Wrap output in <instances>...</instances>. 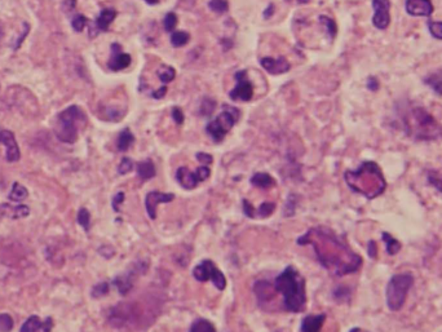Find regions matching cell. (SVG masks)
Returning a JSON list of instances; mask_svg holds the SVG:
<instances>
[{"mask_svg": "<svg viewBox=\"0 0 442 332\" xmlns=\"http://www.w3.org/2000/svg\"><path fill=\"white\" fill-rule=\"evenodd\" d=\"M344 179L354 193L366 196L367 199L382 195L387 188L384 175L375 162H364L358 170L347 171Z\"/></svg>", "mask_w": 442, "mask_h": 332, "instance_id": "obj_2", "label": "cell"}, {"mask_svg": "<svg viewBox=\"0 0 442 332\" xmlns=\"http://www.w3.org/2000/svg\"><path fill=\"white\" fill-rule=\"evenodd\" d=\"M0 142L6 146V159L8 162H17L20 159V149L16 144L15 135L9 131H0Z\"/></svg>", "mask_w": 442, "mask_h": 332, "instance_id": "obj_14", "label": "cell"}, {"mask_svg": "<svg viewBox=\"0 0 442 332\" xmlns=\"http://www.w3.org/2000/svg\"><path fill=\"white\" fill-rule=\"evenodd\" d=\"M319 20H321V22L324 23L325 26H326L327 32L330 34V36H331V38H335L336 31H338V29H336L335 21L331 20V18H329V17H326V16H321V17H319Z\"/></svg>", "mask_w": 442, "mask_h": 332, "instance_id": "obj_33", "label": "cell"}, {"mask_svg": "<svg viewBox=\"0 0 442 332\" xmlns=\"http://www.w3.org/2000/svg\"><path fill=\"white\" fill-rule=\"evenodd\" d=\"M325 319H326V315L319 314V315H308L303 319L301 322V331L303 332H317L322 328L325 323Z\"/></svg>", "mask_w": 442, "mask_h": 332, "instance_id": "obj_18", "label": "cell"}, {"mask_svg": "<svg viewBox=\"0 0 442 332\" xmlns=\"http://www.w3.org/2000/svg\"><path fill=\"white\" fill-rule=\"evenodd\" d=\"M382 239L384 240L385 250H387V254L389 255V256H394V255H397L399 251H401L402 244L396 239V238L392 237L389 233L384 231V233L382 234Z\"/></svg>", "mask_w": 442, "mask_h": 332, "instance_id": "obj_23", "label": "cell"}, {"mask_svg": "<svg viewBox=\"0 0 442 332\" xmlns=\"http://www.w3.org/2000/svg\"><path fill=\"white\" fill-rule=\"evenodd\" d=\"M428 27H429V31H431L433 38L442 40V22H439V21H429Z\"/></svg>", "mask_w": 442, "mask_h": 332, "instance_id": "obj_31", "label": "cell"}, {"mask_svg": "<svg viewBox=\"0 0 442 332\" xmlns=\"http://www.w3.org/2000/svg\"><path fill=\"white\" fill-rule=\"evenodd\" d=\"M406 11L410 16L429 17L433 13V4L431 0H406Z\"/></svg>", "mask_w": 442, "mask_h": 332, "instance_id": "obj_15", "label": "cell"}, {"mask_svg": "<svg viewBox=\"0 0 442 332\" xmlns=\"http://www.w3.org/2000/svg\"><path fill=\"white\" fill-rule=\"evenodd\" d=\"M251 185L256 186L259 189H270L275 185V180L270 175L265 172H257L250 180Z\"/></svg>", "mask_w": 442, "mask_h": 332, "instance_id": "obj_20", "label": "cell"}, {"mask_svg": "<svg viewBox=\"0 0 442 332\" xmlns=\"http://www.w3.org/2000/svg\"><path fill=\"white\" fill-rule=\"evenodd\" d=\"M275 292L284 296V308L287 312L300 313L306 303L305 279L295 266H287L274 279Z\"/></svg>", "mask_w": 442, "mask_h": 332, "instance_id": "obj_4", "label": "cell"}, {"mask_svg": "<svg viewBox=\"0 0 442 332\" xmlns=\"http://www.w3.org/2000/svg\"><path fill=\"white\" fill-rule=\"evenodd\" d=\"M243 212L247 217H255V210L247 199H243Z\"/></svg>", "mask_w": 442, "mask_h": 332, "instance_id": "obj_46", "label": "cell"}, {"mask_svg": "<svg viewBox=\"0 0 442 332\" xmlns=\"http://www.w3.org/2000/svg\"><path fill=\"white\" fill-rule=\"evenodd\" d=\"M87 123V118L78 106L72 105L60 113L55 121V133L60 141L74 144L78 140L79 128Z\"/></svg>", "mask_w": 442, "mask_h": 332, "instance_id": "obj_5", "label": "cell"}, {"mask_svg": "<svg viewBox=\"0 0 442 332\" xmlns=\"http://www.w3.org/2000/svg\"><path fill=\"white\" fill-rule=\"evenodd\" d=\"M208 7L216 13H224L228 11V2L226 0H211Z\"/></svg>", "mask_w": 442, "mask_h": 332, "instance_id": "obj_35", "label": "cell"}, {"mask_svg": "<svg viewBox=\"0 0 442 332\" xmlns=\"http://www.w3.org/2000/svg\"><path fill=\"white\" fill-rule=\"evenodd\" d=\"M334 298L336 300H343V299H349V291L345 287H339L336 291H334Z\"/></svg>", "mask_w": 442, "mask_h": 332, "instance_id": "obj_43", "label": "cell"}, {"mask_svg": "<svg viewBox=\"0 0 442 332\" xmlns=\"http://www.w3.org/2000/svg\"><path fill=\"white\" fill-rule=\"evenodd\" d=\"M163 23H165L166 31H168V32L174 31L175 27H176V25H177V16L175 15L174 12H170L168 15H166Z\"/></svg>", "mask_w": 442, "mask_h": 332, "instance_id": "obj_34", "label": "cell"}, {"mask_svg": "<svg viewBox=\"0 0 442 332\" xmlns=\"http://www.w3.org/2000/svg\"><path fill=\"white\" fill-rule=\"evenodd\" d=\"M109 69L113 71H120L131 65V56L122 51L118 43L111 44V57L109 60Z\"/></svg>", "mask_w": 442, "mask_h": 332, "instance_id": "obj_13", "label": "cell"}, {"mask_svg": "<svg viewBox=\"0 0 442 332\" xmlns=\"http://www.w3.org/2000/svg\"><path fill=\"white\" fill-rule=\"evenodd\" d=\"M193 277L195 278L198 282H207V280H212V283L215 284L217 289L223 291L226 287V279L225 275L220 272L217 266L212 263L211 260H203L202 263L198 264L195 268L193 269Z\"/></svg>", "mask_w": 442, "mask_h": 332, "instance_id": "obj_8", "label": "cell"}, {"mask_svg": "<svg viewBox=\"0 0 442 332\" xmlns=\"http://www.w3.org/2000/svg\"><path fill=\"white\" fill-rule=\"evenodd\" d=\"M175 199L172 193H162V191H150L145 198V207L146 212L151 220L156 219V207L159 203H170Z\"/></svg>", "mask_w": 442, "mask_h": 332, "instance_id": "obj_12", "label": "cell"}, {"mask_svg": "<svg viewBox=\"0 0 442 332\" xmlns=\"http://www.w3.org/2000/svg\"><path fill=\"white\" fill-rule=\"evenodd\" d=\"M133 142H135L133 133L131 132L130 128H125L119 133L118 140H116V147H118L119 151H127Z\"/></svg>", "mask_w": 442, "mask_h": 332, "instance_id": "obj_22", "label": "cell"}, {"mask_svg": "<svg viewBox=\"0 0 442 332\" xmlns=\"http://www.w3.org/2000/svg\"><path fill=\"white\" fill-rule=\"evenodd\" d=\"M215 107H216L215 101H212V100H210V98H206L205 101L202 102V106H200L202 115H210V114H212V111L215 110Z\"/></svg>", "mask_w": 442, "mask_h": 332, "instance_id": "obj_41", "label": "cell"}, {"mask_svg": "<svg viewBox=\"0 0 442 332\" xmlns=\"http://www.w3.org/2000/svg\"><path fill=\"white\" fill-rule=\"evenodd\" d=\"M210 175H211V170L205 164L196 168L195 172H190L186 167H180L176 172V180L182 188L191 190V189H195L199 182L206 181Z\"/></svg>", "mask_w": 442, "mask_h": 332, "instance_id": "obj_9", "label": "cell"}, {"mask_svg": "<svg viewBox=\"0 0 442 332\" xmlns=\"http://www.w3.org/2000/svg\"><path fill=\"white\" fill-rule=\"evenodd\" d=\"M235 80H237V86L233 91H230L229 93V97L233 100V101H243L249 102L251 101L252 96H254V87H252V83L247 78V71H238L235 74Z\"/></svg>", "mask_w": 442, "mask_h": 332, "instance_id": "obj_10", "label": "cell"}, {"mask_svg": "<svg viewBox=\"0 0 442 332\" xmlns=\"http://www.w3.org/2000/svg\"><path fill=\"white\" fill-rule=\"evenodd\" d=\"M52 328V318H47L46 322H42L39 317L36 315H31L27 318V321L22 324L20 331L21 332H36V331H51Z\"/></svg>", "mask_w": 442, "mask_h": 332, "instance_id": "obj_17", "label": "cell"}, {"mask_svg": "<svg viewBox=\"0 0 442 332\" xmlns=\"http://www.w3.org/2000/svg\"><path fill=\"white\" fill-rule=\"evenodd\" d=\"M272 9H274V7H273V6H269V8L265 11V13H264V16H265L266 18H268L269 16H270V15H272V13H273Z\"/></svg>", "mask_w": 442, "mask_h": 332, "instance_id": "obj_51", "label": "cell"}, {"mask_svg": "<svg viewBox=\"0 0 442 332\" xmlns=\"http://www.w3.org/2000/svg\"><path fill=\"white\" fill-rule=\"evenodd\" d=\"M367 254H369V256H370L371 259H376V256H378V247H376V243L374 242V240H370V242H369Z\"/></svg>", "mask_w": 442, "mask_h": 332, "instance_id": "obj_49", "label": "cell"}, {"mask_svg": "<svg viewBox=\"0 0 442 332\" xmlns=\"http://www.w3.org/2000/svg\"><path fill=\"white\" fill-rule=\"evenodd\" d=\"M113 283L115 284L116 287H118V291L120 292L122 295H126L128 294V291L131 289V287H132L133 283V278L131 274H126V275H120V277H116L115 279L113 280Z\"/></svg>", "mask_w": 442, "mask_h": 332, "instance_id": "obj_25", "label": "cell"}, {"mask_svg": "<svg viewBox=\"0 0 442 332\" xmlns=\"http://www.w3.org/2000/svg\"><path fill=\"white\" fill-rule=\"evenodd\" d=\"M428 181H429V184L432 186H434L437 190H439L442 193V176L437 171H431L428 174Z\"/></svg>", "mask_w": 442, "mask_h": 332, "instance_id": "obj_32", "label": "cell"}, {"mask_svg": "<svg viewBox=\"0 0 442 332\" xmlns=\"http://www.w3.org/2000/svg\"><path fill=\"white\" fill-rule=\"evenodd\" d=\"M78 223L86 231L90 230L91 226V215L86 208H81L78 212Z\"/></svg>", "mask_w": 442, "mask_h": 332, "instance_id": "obj_30", "label": "cell"}, {"mask_svg": "<svg viewBox=\"0 0 442 332\" xmlns=\"http://www.w3.org/2000/svg\"><path fill=\"white\" fill-rule=\"evenodd\" d=\"M147 4H156L159 2V0H145Z\"/></svg>", "mask_w": 442, "mask_h": 332, "instance_id": "obj_53", "label": "cell"}, {"mask_svg": "<svg viewBox=\"0 0 442 332\" xmlns=\"http://www.w3.org/2000/svg\"><path fill=\"white\" fill-rule=\"evenodd\" d=\"M155 165H154L151 159H145V160H142V162H140L137 164V175H139V177L142 181L153 179L155 176Z\"/></svg>", "mask_w": 442, "mask_h": 332, "instance_id": "obj_21", "label": "cell"}, {"mask_svg": "<svg viewBox=\"0 0 442 332\" xmlns=\"http://www.w3.org/2000/svg\"><path fill=\"white\" fill-rule=\"evenodd\" d=\"M196 159L205 165L211 164V163L214 162V158H212L211 154H207V153H196Z\"/></svg>", "mask_w": 442, "mask_h": 332, "instance_id": "obj_44", "label": "cell"}, {"mask_svg": "<svg viewBox=\"0 0 442 332\" xmlns=\"http://www.w3.org/2000/svg\"><path fill=\"white\" fill-rule=\"evenodd\" d=\"M299 2H300V3H306L308 0H299Z\"/></svg>", "mask_w": 442, "mask_h": 332, "instance_id": "obj_54", "label": "cell"}, {"mask_svg": "<svg viewBox=\"0 0 442 332\" xmlns=\"http://www.w3.org/2000/svg\"><path fill=\"white\" fill-rule=\"evenodd\" d=\"M189 39H190V35L186 31H182V30L181 31H174L172 35H171V43H172L174 47H176V48L185 46L189 42Z\"/></svg>", "mask_w": 442, "mask_h": 332, "instance_id": "obj_28", "label": "cell"}, {"mask_svg": "<svg viewBox=\"0 0 442 332\" xmlns=\"http://www.w3.org/2000/svg\"><path fill=\"white\" fill-rule=\"evenodd\" d=\"M298 243L312 244L318 261L336 277L352 274L362 266L361 256L355 254L343 238L326 226L309 229L305 235L299 238Z\"/></svg>", "mask_w": 442, "mask_h": 332, "instance_id": "obj_1", "label": "cell"}, {"mask_svg": "<svg viewBox=\"0 0 442 332\" xmlns=\"http://www.w3.org/2000/svg\"><path fill=\"white\" fill-rule=\"evenodd\" d=\"M275 210V204L274 203H263V204L260 205V208H259V211H257V214H259V216L261 217H269L270 215L274 212Z\"/></svg>", "mask_w": 442, "mask_h": 332, "instance_id": "obj_38", "label": "cell"}, {"mask_svg": "<svg viewBox=\"0 0 442 332\" xmlns=\"http://www.w3.org/2000/svg\"><path fill=\"white\" fill-rule=\"evenodd\" d=\"M116 17V12L114 9H104L101 11L98 18L96 20V31H106L110 23Z\"/></svg>", "mask_w": 442, "mask_h": 332, "instance_id": "obj_19", "label": "cell"}, {"mask_svg": "<svg viewBox=\"0 0 442 332\" xmlns=\"http://www.w3.org/2000/svg\"><path fill=\"white\" fill-rule=\"evenodd\" d=\"M133 168V162L130 158H123L122 159L120 164L118 165V174L119 175H126L128 172H131Z\"/></svg>", "mask_w": 442, "mask_h": 332, "instance_id": "obj_39", "label": "cell"}, {"mask_svg": "<svg viewBox=\"0 0 442 332\" xmlns=\"http://www.w3.org/2000/svg\"><path fill=\"white\" fill-rule=\"evenodd\" d=\"M30 210L27 205H17V207L15 208V217H26L27 215H29Z\"/></svg>", "mask_w": 442, "mask_h": 332, "instance_id": "obj_45", "label": "cell"}, {"mask_svg": "<svg viewBox=\"0 0 442 332\" xmlns=\"http://www.w3.org/2000/svg\"><path fill=\"white\" fill-rule=\"evenodd\" d=\"M424 83L432 88L437 95L442 96V70L433 72L424 79Z\"/></svg>", "mask_w": 442, "mask_h": 332, "instance_id": "obj_24", "label": "cell"}, {"mask_svg": "<svg viewBox=\"0 0 442 332\" xmlns=\"http://www.w3.org/2000/svg\"><path fill=\"white\" fill-rule=\"evenodd\" d=\"M379 87H380V86H379L378 79L374 78V76H371V78L367 79V88H369L371 92H376V91L379 90Z\"/></svg>", "mask_w": 442, "mask_h": 332, "instance_id": "obj_48", "label": "cell"}, {"mask_svg": "<svg viewBox=\"0 0 442 332\" xmlns=\"http://www.w3.org/2000/svg\"><path fill=\"white\" fill-rule=\"evenodd\" d=\"M402 127L416 141H436L442 137V126L422 106H413L402 114Z\"/></svg>", "mask_w": 442, "mask_h": 332, "instance_id": "obj_3", "label": "cell"}, {"mask_svg": "<svg viewBox=\"0 0 442 332\" xmlns=\"http://www.w3.org/2000/svg\"><path fill=\"white\" fill-rule=\"evenodd\" d=\"M86 25H87V18L84 17V16H82V15H76L75 17H74V20H72V22H71L72 29L75 30L76 32H82V31H83L84 27H86Z\"/></svg>", "mask_w": 442, "mask_h": 332, "instance_id": "obj_36", "label": "cell"}, {"mask_svg": "<svg viewBox=\"0 0 442 332\" xmlns=\"http://www.w3.org/2000/svg\"><path fill=\"white\" fill-rule=\"evenodd\" d=\"M158 76L162 83L167 84L170 83V81L174 80L175 76H176V71H175L174 67L163 65V66L158 70Z\"/></svg>", "mask_w": 442, "mask_h": 332, "instance_id": "obj_29", "label": "cell"}, {"mask_svg": "<svg viewBox=\"0 0 442 332\" xmlns=\"http://www.w3.org/2000/svg\"><path fill=\"white\" fill-rule=\"evenodd\" d=\"M240 111L234 106L224 105L223 111L206 126V131L215 142H221L229 131L234 127L235 123L239 120Z\"/></svg>", "mask_w": 442, "mask_h": 332, "instance_id": "obj_7", "label": "cell"}, {"mask_svg": "<svg viewBox=\"0 0 442 332\" xmlns=\"http://www.w3.org/2000/svg\"><path fill=\"white\" fill-rule=\"evenodd\" d=\"M107 292H109V284H107L106 282H104V283H100L97 284V286L93 287L92 296L93 298H102V296H105Z\"/></svg>", "mask_w": 442, "mask_h": 332, "instance_id": "obj_40", "label": "cell"}, {"mask_svg": "<svg viewBox=\"0 0 442 332\" xmlns=\"http://www.w3.org/2000/svg\"><path fill=\"white\" fill-rule=\"evenodd\" d=\"M260 64L266 71L270 72V74H274V75L284 74V72H287L290 70L289 61L285 57H279L278 60H274L272 57H264L261 58Z\"/></svg>", "mask_w": 442, "mask_h": 332, "instance_id": "obj_16", "label": "cell"}, {"mask_svg": "<svg viewBox=\"0 0 442 332\" xmlns=\"http://www.w3.org/2000/svg\"><path fill=\"white\" fill-rule=\"evenodd\" d=\"M13 328V319L9 314H0V331H11Z\"/></svg>", "mask_w": 442, "mask_h": 332, "instance_id": "obj_37", "label": "cell"}, {"mask_svg": "<svg viewBox=\"0 0 442 332\" xmlns=\"http://www.w3.org/2000/svg\"><path fill=\"white\" fill-rule=\"evenodd\" d=\"M3 36H4V30H3V26H2V23H0V43H2V40H3Z\"/></svg>", "mask_w": 442, "mask_h": 332, "instance_id": "obj_52", "label": "cell"}, {"mask_svg": "<svg viewBox=\"0 0 442 332\" xmlns=\"http://www.w3.org/2000/svg\"><path fill=\"white\" fill-rule=\"evenodd\" d=\"M125 200V193H118L115 194V196L113 198V208L115 212H119V204H122V202Z\"/></svg>", "mask_w": 442, "mask_h": 332, "instance_id": "obj_47", "label": "cell"}, {"mask_svg": "<svg viewBox=\"0 0 442 332\" xmlns=\"http://www.w3.org/2000/svg\"><path fill=\"white\" fill-rule=\"evenodd\" d=\"M166 93H167V87H162V88H159V90H156V91H154L153 92V97L154 98H156V100H158V98H163L166 96Z\"/></svg>", "mask_w": 442, "mask_h": 332, "instance_id": "obj_50", "label": "cell"}, {"mask_svg": "<svg viewBox=\"0 0 442 332\" xmlns=\"http://www.w3.org/2000/svg\"><path fill=\"white\" fill-rule=\"evenodd\" d=\"M373 7L375 11L373 23L379 30H385L390 23V2L389 0H373Z\"/></svg>", "mask_w": 442, "mask_h": 332, "instance_id": "obj_11", "label": "cell"}, {"mask_svg": "<svg viewBox=\"0 0 442 332\" xmlns=\"http://www.w3.org/2000/svg\"><path fill=\"white\" fill-rule=\"evenodd\" d=\"M171 115H172V118H174L175 123L179 126H181L182 123H184V120H185V116H184V113H182V110L180 109V107H174Z\"/></svg>", "mask_w": 442, "mask_h": 332, "instance_id": "obj_42", "label": "cell"}, {"mask_svg": "<svg viewBox=\"0 0 442 332\" xmlns=\"http://www.w3.org/2000/svg\"><path fill=\"white\" fill-rule=\"evenodd\" d=\"M27 195H29L27 189L23 185H21V184H18V182H15L11 193H9V199L12 202H22V200L26 199Z\"/></svg>", "mask_w": 442, "mask_h": 332, "instance_id": "obj_26", "label": "cell"}, {"mask_svg": "<svg viewBox=\"0 0 442 332\" xmlns=\"http://www.w3.org/2000/svg\"><path fill=\"white\" fill-rule=\"evenodd\" d=\"M189 331L190 332H214V331H216V329H215L214 324H212L211 322H208L207 319H196V321L190 326V329H189Z\"/></svg>", "mask_w": 442, "mask_h": 332, "instance_id": "obj_27", "label": "cell"}, {"mask_svg": "<svg viewBox=\"0 0 442 332\" xmlns=\"http://www.w3.org/2000/svg\"><path fill=\"white\" fill-rule=\"evenodd\" d=\"M413 283L414 278L411 274H396L390 278L385 291V298L388 308L392 312H398L402 309Z\"/></svg>", "mask_w": 442, "mask_h": 332, "instance_id": "obj_6", "label": "cell"}]
</instances>
